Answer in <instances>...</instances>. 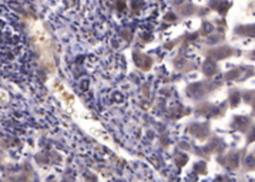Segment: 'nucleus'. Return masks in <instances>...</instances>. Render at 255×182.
I'll return each instance as SVG.
<instances>
[{"mask_svg":"<svg viewBox=\"0 0 255 182\" xmlns=\"http://www.w3.org/2000/svg\"><path fill=\"white\" fill-rule=\"evenodd\" d=\"M17 182H24V179H19V181H17Z\"/></svg>","mask_w":255,"mask_h":182,"instance_id":"1","label":"nucleus"}]
</instances>
